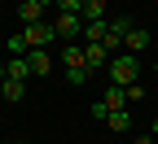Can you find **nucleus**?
Returning a JSON list of instances; mask_svg holds the SVG:
<instances>
[{
	"label": "nucleus",
	"mask_w": 158,
	"mask_h": 144,
	"mask_svg": "<svg viewBox=\"0 0 158 144\" xmlns=\"http://www.w3.org/2000/svg\"><path fill=\"white\" fill-rule=\"evenodd\" d=\"M106 70H110V83L127 88V83H136V79H141V57H136V53H110Z\"/></svg>",
	"instance_id": "nucleus-1"
},
{
	"label": "nucleus",
	"mask_w": 158,
	"mask_h": 144,
	"mask_svg": "<svg viewBox=\"0 0 158 144\" xmlns=\"http://www.w3.org/2000/svg\"><path fill=\"white\" fill-rule=\"evenodd\" d=\"M53 39H57V31H53V22H44V18L22 26V44H27V48H48Z\"/></svg>",
	"instance_id": "nucleus-2"
},
{
	"label": "nucleus",
	"mask_w": 158,
	"mask_h": 144,
	"mask_svg": "<svg viewBox=\"0 0 158 144\" xmlns=\"http://www.w3.org/2000/svg\"><path fill=\"white\" fill-rule=\"evenodd\" d=\"M53 31H57V39L66 44V39H75L79 31H84V18H79V13H66V9H57V18H53Z\"/></svg>",
	"instance_id": "nucleus-3"
},
{
	"label": "nucleus",
	"mask_w": 158,
	"mask_h": 144,
	"mask_svg": "<svg viewBox=\"0 0 158 144\" xmlns=\"http://www.w3.org/2000/svg\"><path fill=\"white\" fill-rule=\"evenodd\" d=\"M149 39H154V35H149L145 26H127V35H123V53H136V57H141V53L149 48Z\"/></svg>",
	"instance_id": "nucleus-4"
},
{
	"label": "nucleus",
	"mask_w": 158,
	"mask_h": 144,
	"mask_svg": "<svg viewBox=\"0 0 158 144\" xmlns=\"http://www.w3.org/2000/svg\"><path fill=\"white\" fill-rule=\"evenodd\" d=\"M22 57H27V70H31V74H53V57H48V48H27Z\"/></svg>",
	"instance_id": "nucleus-5"
},
{
	"label": "nucleus",
	"mask_w": 158,
	"mask_h": 144,
	"mask_svg": "<svg viewBox=\"0 0 158 144\" xmlns=\"http://www.w3.org/2000/svg\"><path fill=\"white\" fill-rule=\"evenodd\" d=\"M106 61H110V48L106 44H84V66L88 70H106Z\"/></svg>",
	"instance_id": "nucleus-6"
},
{
	"label": "nucleus",
	"mask_w": 158,
	"mask_h": 144,
	"mask_svg": "<svg viewBox=\"0 0 158 144\" xmlns=\"http://www.w3.org/2000/svg\"><path fill=\"white\" fill-rule=\"evenodd\" d=\"M22 96H27V83H22V79H9V74H5V83H0V100H5V105H18Z\"/></svg>",
	"instance_id": "nucleus-7"
},
{
	"label": "nucleus",
	"mask_w": 158,
	"mask_h": 144,
	"mask_svg": "<svg viewBox=\"0 0 158 144\" xmlns=\"http://www.w3.org/2000/svg\"><path fill=\"white\" fill-rule=\"evenodd\" d=\"M106 127H110V131H127V127H132V109H127V105H123V109H110V114H106Z\"/></svg>",
	"instance_id": "nucleus-8"
},
{
	"label": "nucleus",
	"mask_w": 158,
	"mask_h": 144,
	"mask_svg": "<svg viewBox=\"0 0 158 144\" xmlns=\"http://www.w3.org/2000/svg\"><path fill=\"white\" fill-rule=\"evenodd\" d=\"M79 35H84V44H101V39H106V18L84 22V31H79Z\"/></svg>",
	"instance_id": "nucleus-9"
},
{
	"label": "nucleus",
	"mask_w": 158,
	"mask_h": 144,
	"mask_svg": "<svg viewBox=\"0 0 158 144\" xmlns=\"http://www.w3.org/2000/svg\"><path fill=\"white\" fill-rule=\"evenodd\" d=\"M62 61H66V66H84V44L66 39V44H62Z\"/></svg>",
	"instance_id": "nucleus-10"
},
{
	"label": "nucleus",
	"mask_w": 158,
	"mask_h": 144,
	"mask_svg": "<svg viewBox=\"0 0 158 144\" xmlns=\"http://www.w3.org/2000/svg\"><path fill=\"white\" fill-rule=\"evenodd\" d=\"M101 105H106V109H123V105H127L123 88H118V83H110V88H106V96H101Z\"/></svg>",
	"instance_id": "nucleus-11"
},
{
	"label": "nucleus",
	"mask_w": 158,
	"mask_h": 144,
	"mask_svg": "<svg viewBox=\"0 0 158 144\" xmlns=\"http://www.w3.org/2000/svg\"><path fill=\"white\" fill-rule=\"evenodd\" d=\"M79 18H84V22H97V18H106V0H84Z\"/></svg>",
	"instance_id": "nucleus-12"
},
{
	"label": "nucleus",
	"mask_w": 158,
	"mask_h": 144,
	"mask_svg": "<svg viewBox=\"0 0 158 144\" xmlns=\"http://www.w3.org/2000/svg\"><path fill=\"white\" fill-rule=\"evenodd\" d=\"M18 18H22V26H27V22H40V18H44V9H40L35 0H22V5H18Z\"/></svg>",
	"instance_id": "nucleus-13"
},
{
	"label": "nucleus",
	"mask_w": 158,
	"mask_h": 144,
	"mask_svg": "<svg viewBox=\"0 0 158 144\" xmlns=\"http://www.w3.org/2000/svg\"><path fill=\"white\" fill-rule=\"evenodd\" d=\"M5 74H9V79H22V83H27V74H31V70H27V57H9V61H5Z\"/></svg>",
	"instance_id": "nucleus-14"
},
{
	"label": "nucleus",
	"mask_w": 158,
	"mask_h": 144,
	"mask_svg": "<svg viewBox=\"0 0 158 144\" xmlns=\"http://www.w3.org/2000/svg\"><path fill=\"white\" fill-rule=\"evenodd\" d=\"M88 74H92L88 66H66V83H70V88H84V83H88Z\"/></svg>",
	"instance_id": "nucleus-15"
},
{
	"label": "nucleus",
	"mask_w": 158,
	"mask_h": 144,
	"mask_svg": "<svg viewBox=\"0 0 158 144\" xmlns=\"http://www.w3.org/2000/svg\"><path fill=\"white\" fill-rule=\"evenodd\" d=\"M123 96H127V105H141V100H145V83H141V79H136V83H127Z\"/></svg>",
	"instance_id": "nucleus-16"
},
{
	"label": "nucleus",
	"mask_w": 158,
	"mask_h": 144,
	"mask_svg": "<svg viewBox=\"0 0 158 144\" xmlns=\"http://www.w3.org/2000/svg\"><path fill=\"white\" fill-rule=\"evenodd\" d=\"M9 53H13V57H22V53H27V44H22V35H9Z\"/></svg>",
	"instance_id": "nucleus-17"
},
{
	"label": "nucleus",
	"mask_w": 158,
	"mask_h": 144,
	"mask_svg": "<svg viewBox=\"0 0 158 144\" xmlns=\"http://www.w3.org/2000/svg\"><path fill=\"white\" fill-rule=\"evenodd\" d=\"M57 9H66V13H79V9H84V0H57Z\"/></svg>",
	"instance_id": "nucleus-18"
},
{
	"label": "nucleus",
	"mask_w": 158,
	"mask_h": 144,
	"mask_svg": "<svg viewBox=\"0 0 158 144\" xmlns=\"http://www.w3.org/2000/svg\"><path fill=\"white\" fill-rule=\"evenodd\" d=\"M154 140H158V135H136L132 144H154Z\"/></svg>",
	"instance_id": "nucleus-19"
},
{
	"label": "nucleus",
	"mask_w": 158,
	"mask_h": 144,
	"mask_svg": "<svg viewBox=\"0 0 158 144\" xmlns=\"http://www.w3.org/2000/svg\"><path fill=\"white\" fill-rule=\"evenodd\" d=\"M35 5H40V9H48V5H53V9H57V0H35Z\"/></svg>",
	"instance_id": "nucleus-20"
},
{
	"label": "nucleus",
	"mask_w": 158,
	"mask_h": 144,
	"mask_svg": "<svg viewBox=\"0 0 158 144\" xmlns=\"http://www.w3.org/2000/svg\"><path fill=\"white\" fill-rule=\"evenodd\" d=\"M149 135H158V118H154V131H149Z\"/></svg>",
	"instance_id": "nucleus-21"
},
{
	"label": "nucleus",
	"mask_w": 158,
	"mask_h": 144,
	"mask_svg": "<svg viewBox=\"0 0 158 144\" xmlns=\"http://www.w3.org/2000/svg\"><path fill=\"white\" fill-rule=\"evenodd\" d=\"M0 83H5V66H0Z\"/></svg>",
	"instance_id": "nucleus-22"
},
{
	"label": "nucleus",
	"mask_w": 158,
	"mask_h": 144,
	"mask_svg": "<svg viewBox=\"0 0 158 144\" xmlns=\"http://www.w3.org/2000/svg\"><path fill=\"white\" fill-rule=\"evenodd\" d=\"M154 83H158V66H154Z\"/></svg>",
	"instance_id": "nucleus-23"
},
{
	"label": "nucleus",
	"mask_w": 158,
	"mask_h": 144,
	"mask_svg": "<svg viewBox=\"0 0 158 144\" xmlns=\"http://www.w3.org/2000/svg\"><path fill=\"white\" fill-rule=\"evenodd\" d=\"M13 144H27V140H13Z\"/></svg>",
	"instance_id": "nucleus-24"
},
{
	"label": "nucleus",
	"mask_w": 158,
	"mask_h": 144,
	"mask_svg": "<svg viewBox=\"0 0 158 144\" xmlns=\"http://www.w3.org/2000/svg\"><path fill=\"white\" fill-rule=\"evenodd\" d=\"M0 105H5V100H0Z\"/></svg>",
	"instance_id": "nucleus-25"
},
{
	"label": "nucleus",
	"mask_w": 158,
	"mask_h": 144,
	"mask_svg": "<svg viewBox=\"0 0 158 144\" xmlns=\"http://www.w3.org/2000/svg\"><path fill=\"white\" fill-rule=\"evenodd\" d=\"M154 88H158V83H154Z\"/></svg>",
	"instance_id": "nucleus-26"
}]
</instances>
